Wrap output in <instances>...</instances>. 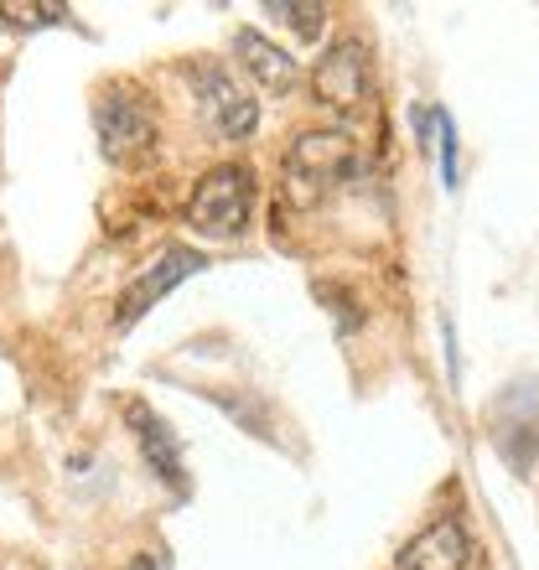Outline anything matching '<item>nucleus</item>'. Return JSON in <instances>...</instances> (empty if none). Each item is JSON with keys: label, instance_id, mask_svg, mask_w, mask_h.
<instances>
[{"label": "nucleus", "instance_id": "obj_1", "mask_svg": "<svg viewBox=\"0 0 539 570\" xmlns=\"http://www.w3.org/2000/svg\"><path fill=\"white\" fill-rule=\"evenodd\" d=\"M285 203L291 208H316L327 193H337L359 171V146L347 130H306L285 150Z\"/></svg>", "mask_w": 539, "mask_h": 570}, {"label": "nucleus", "instance_id": "obj_8", "mask_svg": "<svg viewBox=\"0 0 539 570\" xmlns=\"http://www.w3.org/2000/svg\"><path fill=\"white\" fill-rule=\"evenodd\" d=\"M125 421H130L135 435H140V456H146L150 472H156L171 493H187V472H182L177 435H171V425H166L150 405H140V400H125Z\"/></svg>", "mask_w": 539, "mask_h": 570}, {"label": "nucleus", "instance_id": "obj_3", "mask_svg": "<svg viewBox=\"0 0 539 570\" xmlns=\"http://www.w3.org/2000/svg\"><path fill=\"white\" fill-rule=\"evenodd\" d=\"M94 130H99V150H105L115 166L135 161L156 146V115H150V99L135 94L130 83H115V89L99 94L94 105Z\"/></svg>", "mask_w": 539, "mask_h": 570}, {"label": "nucleus", "instance_id": "obj_11", "mask_svg": "<svg viewBox=\"0 0 539 570\" xmlns=\"http://www.w3.org/2000/svg\"><path fill=\"white\" fill-rule=\"evenodd\" d=\"M265 16L270 21H285L296 31L301 42H316L322 27H327V6H296V0H265Z\"/></svg>", "mask_w": 539, "mask_h": 570}, {"label": "nucleus", "instance_id": "obj_6", "mask_svg": "<svg viewBox=\"0 0 539 570\" xmlns=\"http://www.w3.org/2000/svg\"><path fill=\"white\" fill-rule=\"evenodd\" d=\"M498 451L513 472H529L539 456V379H525L498 400Z\"/></svg>", "mask_w": 539, "mask_h": 570}, {"label": "nucleus", "instance_id": "obj_12", "mask_svg": "<svg viewBox=\"0 0 539 570\" xmlns=\"http://www.w3.org/2000/svg\"><path fill=\"white\" fill-rule=\"evenodd\" d=\"M0 21L16 31H37V27H58L68 21V6H37V0H0Z\"/></svg>", "mask_w": 539, "mask_h": 570}, {"label": "nucleus", "instance_id": "obj_14", "mask_svg": "<svg viewBox=\"0 0 539 570\" xmlns=\"http://www.w3.org/2000/svg\"><path fill=\"white\" fill-rule=\"evenodd\" d=\"M130 570H171V560H166V550H150V556H135Z\"/></svg>", "mask_w": 539, "mask_h": 570}, {"label": "nucleus", "instance_id": "obj_5", "mask_svg": "<svg viewBox=\"0 0 539 570\" xmlns=\"http://www.w3.org/2000/svg\"><path fill=\"white\" fill-rule=\"evenodd\" d=\"M193 83H197V99H203V115H208V125L218 130V136L244 140L259 125V105L234 83V78H228V68H218V62H197Z\"/></svg>", "mask_w": 539, "mask_h": 570}, {"label": "nucleus", "instance_id": "obj_9", "mask_svg": "<svg viewBox=\"0 0 539 570\" xmlns=\"http://www.w3.org/2000/svg\"><path fill=\"white\" fill-rule=\"evenodd\" d=\"M467 560H472L467 529L457 519H435L431 529H420L415 540L404 544L394 566L400 570H467Z\"/></svg>", "mask_w": 539, "mask_h": 570}, {"label": "nucleus", "instance_id": "obj_10", "mask_svg": "<svg viewBox=\"0 0 539 570\" xmlns=\"http://www.w3.org/2000/svg\"><path fill=\"white\" fill-rule=\"evenodd\" d=\"M234 58L244 62V73L255 78L259 89H270V94L296 89V62H291V52L275 47L270 37H259V31L244 27L239 37H234Z\"/></svg>", "mask_w": 539, "mask_h": 570}, {"label": "nucleus", "instance_id": "obj_2", "mask_svg": "<svg viewBox=\"0 0 539 570\" xmlns=\"http://www.w3.org/2000/svg\"><path fill=\"white\" fill-rule=\"evenodd\" d=\"M249 208H255V177L244 166H213L187 203V224L208 239H234L249 224Z\"/></svg>", "mask_w": 539, "mask_h": 570}, {"label": "nucleus", "instance_id": "obj_4", "mask_svg": "<svg viewBox=\"0 0 539 570\" xmlns=\"http://www.w3.org/2000/svg\"><path fill=\"white\" fill-rule=\"evenodd\" d=\"M197 271H208V255H203V249H187V244H171V249H166V255L156 259L140 281H130L120 291V301H115V327H135V322H140V316L166 296V291H177V285L193 281Z\"/></svg>", "mask_w": 539, "mask_h": 570}, {"label": "nucleus", "instance_id": "obj_13", "mask_svg": "<svg viewBox=\"0 0 539 570\" xmlns=\"http://www.w3.org/2000/svg\"><path fill=\"white\" fill-rule=\"evenodd\" d=\"M435 125H441V181L457 193V181H462V166H457V125H451L447 109H435Z\"/></svg>", "mask_w": 539, "mask_h": 570}, {"label": "nucleus", "instance_id": "obj_7", "mask_svg": "<svg viewBox=\"0 0 539 570\" xmlns=\"http://www.w3.org/2000/svg\"><path fill=\"white\" fill-rule=\"evenodd\" d=\"M369 89V52L359 42H337L312 68V94L327 109H353Z\"/></svg>", "mask_w": 539, "mask_h": 570}]
</instances>
